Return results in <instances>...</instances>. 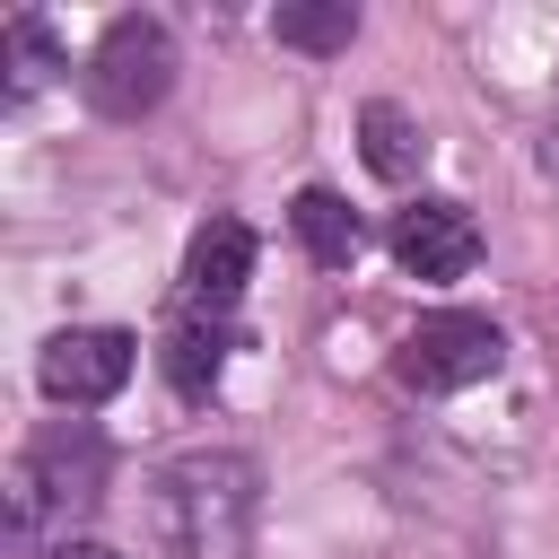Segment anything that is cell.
<instances>
[{
  "label": "cell",
  "instance_id": "11",
  "mask_svg": "<svg viewBox=\"0 0 559 559\" xmlns=\"http://www.w3.org/2000/svg\"><path fill=\"white\" fill-rule=\"evenodd\" d=\"M271 35H280L288 52H349L358 9H349V0H280V9H271Z\"/></svg>",
  "mask_w": 559,
  "mask_h": 559
},
{
  "label": "cell",
  "instance_id": "7",
  "mask_svg": "<svg viewBox=\"0 0 559 559\" xmlns=\"http://www.w3.org/2000/svg\"><path fill=\"white\" fill-rule=\"evenodd\" d=\"M245 280H253V227L245 218H201L192 245H183V297H192V314L218 323L245 297Z\"/></svg>",
  "mask_w": 559,
  "mask_h": 559
},
{
  "label": "cell",
  "instance_id": "6",
  "mask_svg": "<svg viewBox=\"0 0 559 559\" xmlns=\"http://www.w3.org/2000/svg\"><path fill=\"white\" fill-rule=\"evenodd\" d=\"M393 262H402L411 280H463V271L480 262L472 210H463V201H411V210L393 218Z\"/></svg>",
  "mask_w": 559,
  "mask_h": 559
},
{
  "label": "cell",
  "instance_id": "3",
  "mask_svg": "<svg viewBox=\"0 0 559 559\" xmlns=\"http://www.w3.org/2000/svg\"><path fill=\"white\" fill-rule=\"evenodd\" d=\"M79 87H87V105H96L105 122H140V114H157L166 87H175V35H166V17H140V9L114 17V26L96 35Z\"/></svg>",
  "mask_w": 559,
  "mask_h": 559
},
{
  "label": "cell",
  "instance_id": "1",
  "mask_svg": "<svg viewBox=\"0 0 559 559\" xmlns=\"http://www.w3.org/2000/svg\"><path fill=\"white\" fill-rule=\"evenodd\" d=\"M262 515V463L236 445H201L148 472V533L166 559H236Z\"/></svg>",
  "mask_w": 559,
  "mask_h": 559
},
{
  "label": "cell",
  "instance_id": "4",
  "mask_svg": "<svg viewBox=\"0 0 559 559\" xmlns=\"http://www.w3.org/2000/svg\"><path fill=\"white\" fill-rule=\"evenodd\" d=\"M498 367H507V332H498L489 314H463V306L419 314V323L402 332V349H393V376H402L411 393H463V384H480V376H498Z\"/></svg>",
  "mask_w": 559,
  "mask_h": 559
},
{
  "label": "cell",
  "instance_id": "13",
  "mask_svg": "<svg viewBox=\"0 0 559 559\" xmlns=\"http://www.w3.org/2000/svg\"><path fill=\"white\" fill-rule=\"evenodd\" d=\"M35 559H122V550H105V542H87V533H70V542H52V550H35Z\"/></svg>",
  "mask_w": 559,
  "mask_h": 559
},
{
  "label": "cell",
  "instance_id": "2",
  "mask_svg": "<svg viewBox=\"0 0 559 559\" xmlns=\"http://www.w3.org/2000/svg\"><path fill=\"white\" fill-rule=\"evenodd\" d=\"M105 498V437L87 419H52L44 437H26V454L9 463V533L52 550L70 542V524Z\"/></svg>",
  "mask_w": 559,
  "mask_h": 559
},
{
  "label": "cell",
  "instance_id": "8",
  "mask_svg": "<svg viewBox=\"0 0 559 559\" xmlns=\"http://www.w3.org/2000/svg\"><path fill=\"white\" fill-rule=\"evenodd\" d=\"M358 157H367V175L376 183H411L419 166H428V131L402 114V105H358Z\"/></svg>",
  "mask_w": 559,
  "mask_h": 559
},
{
  "label": "cell",
  "instance_id": "5",
  "mask_svg": "<svg viewBox=\"0 0 559 559\" xmlns=\"http://www.w3.org/2000/svg\"><path fill=\"white\" fill-rule=\"evenodd\" d=\"M131 367H140V341H131V332L79 323V332H52V341H44L35 384H44L61 411H96V402H114V393L131 384Z\"/></svg>",
  "mask_w": 559,
  "mask_h": 559
},
{
  "label": "cell",
  "instance_id": "12",
  "mask_svg": "<svg viewBox=\"0 0 559 559\" xmlns=\"http://www.w3.org/2000/svg\"><path fill=\"white\" fill-rule=\"evenodd\" d=\"M0 44H9V96H26V87H44L52 70H61V52H52V35H44V17H9L0 26Z\"/></svg>",
  "mask_w": 559,
  "mask_h": 559
},
{
  "label": "cell",
  "instance_id": "9",
  "mask_svg": "<svg viewBox=\"0 0 559 559\" xmlns=\"http://www.w3.org/2000/svg\"><path fill=\"white\" fill-rule=\"evenodd\" d=\"M288 227H297V245H306L323 271H349V262H358V210H349L341 192L306 183V192L288 201Z\"/></svg>",
  "mask_w": 559,
  "mask_h": 559
},
{
  "label": "cell",
  "instance_id": "10",
  "mask_svg": "<svg viewBox=\"0 0 559 559\" xmlns=\"http://www.w3.org/2000/svg\"><path fill=\"white\" fill-rule=\"evenodd\" d=\"M157 367H166V384H175L183 402H210V384H218V367H227V323H201V314H183V323L166 332Z\"/></svg>",
  "mask_w": 559,
  "mask_h": 559
}]
</instances>
